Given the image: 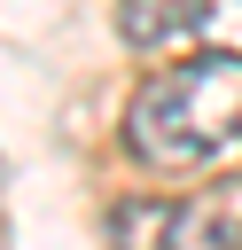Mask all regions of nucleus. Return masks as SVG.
<instances>
[{"mask_svg": "<svg viewBox=\"0 0 242 250\" xmlns=\"http://www.w3.org/2000/svg\"><path fill=\"white\" fill-rule=\"evenodd\" d=\"M234 141H242V47H195L164 62L125 109V148L148 172H195Z\"/></svg>", "mask_w": 242, "mask_h": 250, "instance_id": "f257e3e1", "label": "nucleus"}, {"mask_svg": "<svg viewBox=\"0 0 242 250\" xmlns=\"http://www.w3.org/2000/svg\"><path fill=\"white\" fill-rule=\"evenodd\" d=\"M109 250H242V188H211L195 203L125 195L109 211Z\"/></svg>", "mask_w": 242, "mask_h": 250, "instance_id": "f03ea898", "label": "nucleus"}]
</instances>
